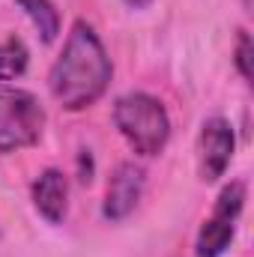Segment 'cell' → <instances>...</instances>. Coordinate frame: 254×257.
I'll return each mask as SVG.
<instances>
[{"label":"cell","mask_w":254,"mask_h":257,"mask_svg":"<svg viewBox=\"0 0 254 257\" xmlns=\"http://www.w3.org/2000/svg\"><path fill=\"white\" fill-rule=\"evenodd\" d=\"M111 75H114V66L96 30L87 21H75L60 57L48 72L51 96L66 111H84L105 96Z\"/></svg>","instance_id":"6da1fadb"},{"label":"cell","mask_w":254,"mask_h":257,"mask_svg":"<svg viewBox=\"0 0 254 257\" xmlns=\"http://www.w3.org/2000/svg\"><path fill=\"white\" fill-rule=\"evenodd\" d=\"M114 123L138 156H159L171 138V117L150 93H126L114 105Z\"/></svg>","instance_id":"7a4b0ae2"},{"label":"cell","mask_w":254,"mask_h":257,"mask_svg":"<svg viewBox=\"0 0 254 257\" xmlns=\"http://www.w3.org/2000/svg\"><path fill=\"white\" fill-rule=\"evenodd\" d=\"M45 108L30 90L0 84V156L27 150L42 138Z\"/></svg>","instance_id":"3957f363"},{"label":"cell","mask_w":254,"mask_h":257,"mask_svg":"<svg viewBox=\"0 0 254 257\" xmlns=\"http://www.w3.org/2000/svg\"><path fill=\"white\" fill-rule=\"evenodd\" d=\"M245 206V183H230L224 186L215 206H212V215L203 221L200 233H197V257H221L227 251V245L233 242V233H236V218Z\"/></svg>","instance_id":"277c9868"},{"label":"cell","mask_w":254,"mask_h":257,"mask_svg":"<svg viewBox=\"0 0 254 257\" xmlns=\"http://www.w3.org/2000/svg\"><path fill=\"white\" fill-rule=\"evenodd\" d=\"M233 150H236L233 126L224 117L206 120L203 128H200V180L215 183L227 171V165L233 159Z\"/></svg>","instance_id":"5b68a950"},{"label":"cell","mask_w":254,"mask_h":257,"mask_svg":"<svg viewBox=\"0 0 254 257\" xmlns=\"http://www.w3.org/2000/svg\"><path fill=\"white\" fill-rule=\"evenodd\" d=\"M144 192V171L135 165V162H123L111 183H108V192H105V206H102V215L108 221H123L129 212L138 206Z\"/></svg>","instance_id":"8992f818"},{"label":"cell","mask_w":254,"mask_h":257,"mask_svg":"<svg viewBox=\"0 0 254 257\" xmlns=\"http://www.w3.org/2000/svg\"><path fill=\"white\" fill-rule=\"evenodd\" d=\"M33 206L39 209V215L51 224H60L66 218V206H69V183H66L63 171L48 168L39 174V180L33 183Z\"/></svg>","instance_id":"52a82bcc"},{"label":"cell","mask_w":254,"mask_h":257,"mask_svg":"<svg viewBox=\"0 0 254 257\" xmlns=\"http://www.w3.org/2000/svg\"><path fill=\"white\" fill-rule=\"evenodd\" d=\"M18 6L24 9V15L39 30L42 42H54L57 39V33H60V12L54 9L51 0H18Z\"/></svg>","instance_id":"ba28073f"},{"label":"cell","mask_w":254,"mask_h":257,"mask_svg":"<svg viewBox=\"0 0 254 257\" xmlns=\"http://www.w3.org/2000/svg\"><path fill=\"white\" fill-rule=\"evenodd\" d=\"M27 48L18 36H9L0 42V84L3 81H12V78H21L24 69H27Z\"/></svg>","instance_id":"9c48e42d"},{"label":"cell","mask_w":254,"mask_h":257,"mask_svg":"<svg viewBox=\"0 0 254 257\" xmlns=\"http://www.w3.org/2000/svg\"><path fill=\"white\" fill-rule=\"evenodd\" d=\"M251 36L245 33V30H239V36H236V54H233V60H236V69H239V75L245 78V81H251Z\"/></svg>","instance_id":"30bf717a"},{"label":"cell","mask_w":254,"mask_h":257,"mask_svg":"<svg viewBox=\"0 0 254 257\" xmlns=\"http://www.w3.org/2000/svg\"><path fill=\"white\" fill-rule=\"evenodd\" d=\"M126 3L132 6V9H147V6H150L153 0H126Z\"/></svg>","instance_id":"8fae6325"},{"label":"cell","mask_w":254,"mask_h":257,"mask_svg":"<svg viewBox=\"0 0 254 257\" xmlns=\"http://www.w3.org/2000/svg\"><path fill=\"white\" fill-rule=\"evenodd\" d=\"M242 6H245V12H251V0H242Z\"/></svg>","instance_id":"7c38bea8"}]
</instances>
